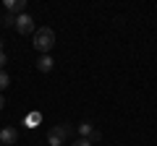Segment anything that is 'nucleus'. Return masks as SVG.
I'll use <instances>...</instances> for the list:
<instances>
[{
  "mask_svg": "<svg viewBox=\"0 0 157 146\" xmlns=\"http://www.w3.org/2000/svg\"><path fill=\"white\" fill-rule=\"evenodd\" d=\"M8 84H11V76H8L6 71H0V94L8 89Z\"/></svg>",
  "mask_w": 157,
  "mask_h": 146,
  "instance_id": "obj_9",
  "label": "nucleus"
},
{
  "mask_svg": "<svg viewBox=\"0 0 157 146\" xmlns=\"http://www.w3.org/2000/svg\"><path fill=\"white\" fill-rule=\"evenodd\" d=\"M78 138H86V141H92V144H97V141L102 138V133H100V128H94V125L86 120V123H78Z\"/></svg>",
  "mask_w": 157,
  "mask_h": 146,
  "instance_id": "obj_3",
  "label": "nucleus"
},
{
  "mask_svg": "<svg viewBox=\"0 0 157 146\" xmlns=\"http://www.w3.org/2000/svg\"><path fill=\"white\" fill-rule=\"evenodd\" d=\"M52 47H55V31L50 26H42L34 31V50L42 52V55H50Z\"/></svg>",
  "mask_w": 157,
  "mask_h": 146,
  "instance_id": "obj_1",
  "label": "nucleus"
},
{
  "mask_svg": "<svg viewBox=\"0 0 157 146\" xmlns=\"http://www.w3.org/2000/svg\"><path fill=\"white\" fill-rule=\"evenodd\" d=\"M76 128L71 123H63V125H55V128L47 130V146H63L66 138H73Z\"/></svg>",
  "mask_w": 157,
  "mask_h": 146,
  "instance_id": "obj_2",
  "label": "nucleus"
},
{
  "mask_svg": "<svg viewBox=\"0 0 157 146\" xmlns=\"http://www.w3.org/2000/svg\"><path fill=\"white\" fill-rule=\"evenodd\" d=\"M24 123H26L29 128H37V125L42 123V115H39V112H29V115H26V120H24Z\"/></svg>",
  "mask_w": 157,
  "mask_h": 146,
  "instance_id": "obj_8",
  "label": "nucleus"
},
{
  "mask_svg": "<svg viewBox=\"0 0 157 146\" xmlns=\"http://www.w3.org/2000/svg\"><path fill=\"white\" fill-rule=\"evenodd\" d=\"M16 138H18V130L13 125H6L0 130V146H16Z\"/></svg>",
  "mask_w": 157,
  "mask_h": 146,
  "instance_id": "obj_5",
  "label": "nucleus"
},
{
  "mask_svg": "<svg viewBox=\"0 0 157 146\" xmlns=\"http://www.w3.org/2000/svg\"><path fill=\"white\" fill-rule=\"evenodd\" d=\"M52 65H55V60H52L50 55H42V57L37 60V71H39V73H50Z\"/></svg>",
  "mask_w": 157,
  "mask_h": 146,
  "instance_id": "obj_7",
  "label": "nucleus"
},
{
  "mask_svg": "<svg viewBox=\"0 0 157 146\" xmlns=\"http://www.w3.org/2000/svg\"><path fill=\"white\" fill-rule=\"evenodd\" d=\"M0 24H3V26H16V16H13V13H8V11H6V16L0 18Z\"/></svg>",
  "mask_w": 157,
  "mask_h": 146,
  "instance_id": "obj_10",
  "label": "nucleus"
},
{
  "mask_svg": "<svg viewBox=\"0 0 157 146\" xmlns=\"http://www.w3.org/2000/svg\"><path fill=\"white\" fill-rule=\"evenodd\" d=\"M68 146H94V144H92V141H86V138H73Z\"/></svg>",
  "mask_w": 157,
  "mask_h": 146,
  "instance_id": "obj_11",
  "label": "nucleus"
},
{
  "mask_svg": "<svg viewBox=\"0 0 157 146\" xmlns=\"http://www.w3.org/2000/svg\"><path fill=\"white\" fill-rule=\"evenodd\" d=\"M16 31L18 34H34V18L29 16V13L16 16Z\"/></svg>",
  "mask_w": 157,
  "mask_h": 146,
  "instance_id": "obj_4",
  "label": "nucleus"
},
{
  "mask_svg": "<svg viewBox=\"0 0 157 146\" xmlns=\"http://www.w3.org/2000/svg\"><path fill=\"white\" fill-rule=\"evenodd\" d=\"M6 63H8V55H6V52H0V71H3V65H6Z\"/></svg>",
  "mask_w": 157,
  "mask_h": 146,
  "instance_id": "obj_12",
  "label": "nucleus"
},
{
  "mask_svg": "<svg viewBox=\"0 0 157 146\" xmlns=\"http://www.w3.org/2000/svg\"><path fill=\"white\" fill-rule=\"evenodd\" d=\"M0 52H3V39H0Z\"/></svg>",
  "mask_w": 157,
  "mask_h": 146,
  "instance_id": "obj_14",
  "label": "nucleus"
},
{
  "mask_svg": "<svg viewBox=\"0 0 157 146\" xmlns=\"http://www.w3.org/2000/svg\"><path fill=\"white\" fill-rule=\"evenodd\" d=\"M6 11L13 16H21V13H26V0H6Z\"/></svg>",
  "mask_w": 157,
  "mask_h": 146,
  "instance_id": "obj_6",
  "label": "nucleus"
},
{
  "mask_svg": "<svg viewBox=\"0 0 157 146\" xmlns=\"http://www.w3.org/2000/svg\"><path fill=\"white\" fill-rule=\"evenodd\" d=\"M3 107H6V99H3V94H0V110H3Z\"/></svg>",
  "mask_w": 157,
  "mask_h": 146,
  "instance_id": "obj_13",
  "label": "nucleus"
}]
</instances>
